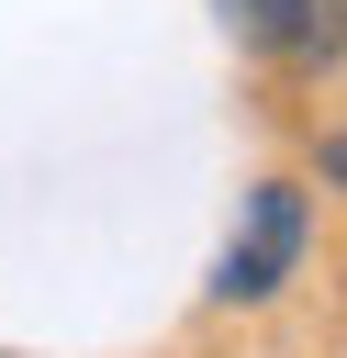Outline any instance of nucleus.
<instances>
[{
	"label": "nucleus",
	"mask_w": 347,
	"mask_h": 358,
	"mask_svg": "<svg viewBox=\"0 0 347 358\" xmlns=\"http://www.w3.org/2000/svg\"><path fill=\"white\" fill-rule=\"evenodd\" d=\"M325 179H347V134H336V145H325Z\"/></svg>",
	"instance_id": "2"
},
{
	"label": "nucleus",
	"mask_w": 347,
	"mask_h": 358,
	"mask_svg": "<svg viewBox=\"0 0 347 358\" xmlns=\"http://www.w3.org/2000/svg\"><path fill=\"white\" fill-rule=\"evenodd\" d=\"M291 268H302V190H291V179H257V190H246V224H235V246H224V268H213V291H224V302H269Z\"/></svg>",
	"instance_id": "1"
}]
</instances>
